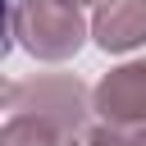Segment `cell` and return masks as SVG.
<instances>
[{
  "label": "cell",
  "mask_w": 146,
  "mask_h": 146,
  "mask_svg": "<svg viewBox=\"0 0 146 146\" xmlns=\"http://www.w3.org/2000/svg\"><path fill=\"white\" fill-rule=\"evenodd\" d=\"M82 123L78 78H46L18 91V114L0 128V146H59L64 132Z\"/></svg>",
  "instance_id": "1"
},
{
  "label": "cell",
  "mask_w": 146,
  "mask_h": 146,
  "mask_svg": "<svg viewBox=\"0 0 146 146\" xmlns=\"http://www.w3.org/2000/svg\"><path fill=\"white\" fill-rule=\"evenodd\" d=\"M14 36L23 41V50L32 59L59 64V59L78 55V46L87 36V23H82L78 0H18Z\"/></svg>",
  "instance_id": "2"
},
{
  "label": "cell",
  "mask_w": 146,
  "mask_h": 146,
  "mask_svg": "<svg viewBox=\"0 0 146 146\" xmlns=\"http://www.w3.org/2000/svg\"><path fill=\"white\" fill-rule=\"evenodd\" d=\"M91 110L114 123V128H137L146 123V59H132L114 73H105L96 82V96H91Z\"/></svg>",
  "instance_id": "3"
},
{
  "label": "cell",
  "mask_w": 146,
  "mask_h": 146,
  "mask_svg": "<svg viewBox=\"0 0 146 146\" xmlns=\"http://www.w3.org/2000/svg\"><path fill=\"white\" fill-rule=\"evenodd\" d=\"M96 46L110 55H123L146 41V0H100L91 18Z\"/></svg>",
  "instance_id": "4"
},
{
  "label": "cell",
  "mask_w": 146,
  "mask_h": 146,
  "mask_svg": "<svg viewBox=\"0 0 146 146\" xmlns=\"http://www.w3.org/2000/svg\"><path fill=\"white\" fill-rule=\"evenodd\" d=\"M9 46H14V9L9 0H0V59L9 55Z\"/></svg>",
  "instance_id": "5"
},
{
  "label": "cell",
  "mask_w": 146,
  "mask_h": 146,
  "mask_svg": "<svg viewBox=\"0 0 146 146\" xmlns=\"http://www.w3.org/2000/svg\"><path fill=\"white\" fill-rule=\"evenodd\" d=\"M9 100H18V87H14V82H5V78H0V110H5V105H9Z\"/></svg>",
  "instance_id": "6"
},
{
  "label": "cell",
  "mask_w": 146,
  "mask_h": 146,
  "mask_svg": "<svg viewBox=\"0 0 146 146\" xmlns=\"http://www.w3.org/2000/svg\"><path fill=\"white\" fill-rule=\"evenodd\" d=\"M128 146H146V128L141 132H128Z\"/></svg>",
  "instance_id": "7"
},
{
  "label": "cell",
  "mask_w": 146,
  "mask_h": 146,
  "mask_svg": "<svg viewBox=\"0 0 146 146\" xmlns=\"http://www.w3.org/2000/svg\"><path fill=\"white\" fill-rule=\"evenodd\" d=\"M68 146H78V141H68ZM82 146H87V141H82Z\"/></svg>",
  "instance_id": "8"
},
{
  "label": "cell",
  "mask_w": 146,
  "mask_h": 146,
  "mask_svg": "<svg viewBox=\"0 0 146 146\" xmlns=\"http://www.w3.org/2000/svg\"><path fill=\"white\" fill-rule=\"evenodd\" d=\"M78 5H82V0H78ZM96 5H100V0H96Z\"/></svg>",
  "instance_id": "9"
}]
</instances>
